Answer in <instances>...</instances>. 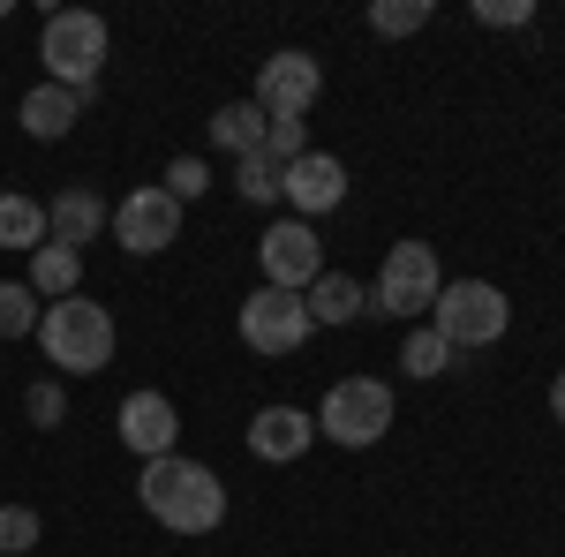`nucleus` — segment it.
Wrapping results in <instances>:
<instances>
[{
  "instance_id": "obj_5",
  "label": "nucleus",
  "mask_w": 565,
  "mask_h": 557,
  "mask_svg": "<svg viewBox=\"0 0 565 557\" xmlns=\"http://www.w3.org/2000/svg\"><path fill=\"white\" fill-rule=\"evenodd\" d=\"M437 294H445L437 249H430V242H392V249H385V271H377V287H370V309L423 324V317L437 309Z\"/></svg>"
},
{
  "instance_id": "obj_1",
  "label": "nucleus",
  "mask_w": 565,
  "mask_h": 557,
  "mask_svg": "<svg viewBox=\"0 0 565 557\" xmlns=\"http://www.w3.org/2000/svg\"><path fill=\"white\" fill-rule=\"evenodd\" d=\"M136 497H143V513L159 519L167 535H212L218 519H226V482H218L204 460H181V452L143 460Z\"/></svg>"
},
{
  "instance_id": "obj_8",
  "label": "nucleus",
  "mask_w": 565,
  "mask_h": 557,
  "mask_svg": "<svg viewBox=\"0 0 565 557\" xmlns=\"http://www.w3.org/2000/svg\"><path fill=\"white\" fill-rule=\"evenodd\" d=\"M324 98V68H317V53L302 45H287V53H271L257 68V106L264 121H309V106Z\"/></svg>"
},
{
  "instance_id": "obj_6",
  "label": "nucleus",
  "mask_w": 565,
  "mask_h": 557,
  "mask_svg": "<svg viewBox=\"0 0 565 557\" xmlns=\"http://www.w3.org/2000/svg\"><path fill=\"white\" fill-rule=\"evenodd\" d=\"M392 429V385L385 377H340L317 407V437L348 444V452H370L377 437Z\"/></svg>"
},
{
  "instance_id": "obj_22",
  "label": "nucleus",
  "mask_w": 565,
  "mask_h": 557,
  "mask_svg": "<svg viewBox=\"0 0 565 557\" xmlns=\"http://www.w3.org/2000/svg\"><path fill=\"white\" fill-rule=\"evenodd\" d=\"M430 15H437L430 0H377V8H370V31H377V39H407V31H423Z\"/></svg>"
},
{
  "instance_id": "obj_21",
  "label": "nucleus",
  "mask_w": 565,
  "mask_h": 557,
  "mask_svg": "<svg viewBox=\"0 0 565 557\" xmlns=\"http://www.w3.org/2000/svg\"><path fill=\"white\" fill-rule=\"evenodd\" d=\"M399 369H407L415 385H423V377H445V369H452V346L437 340V324H415V332H407V346H399Z\"/></svg>"
},
{
  "instance_id": "obj_15",
  "label": "nucleus",
  "mask_w": 565,
  "mask_h": 557,
  "mask_svg": "<svg viewBox=\"0 0 565 557\" xmlns=\"http://www.w3.org/2000/svg\"><path fill=\"white\" fill-rule=\"evenodd\" d=\"M76 114H84V90H61V84L23 90V106H15V121L39 136V143H61V136L76 129Z\"/></svg>"
},
{
  "instance_id": "obj_3",
  "label": "nucleus",
  "mask_w": 565,
  "mask_h": 557,
  "mask_svg": "<svg viewBox=\"0 0 565 557\" xmlns=\"http://www.w3.org/2000/svg\"><path fill=\"white\" fill-rule=\"evenodd\" d=\"M39 61H45V84L61 90H98V68H106V15L90 8H53L39 31Z\"/></svg>"
},
{
  "instance_id": "obj_20",
  "label": "nucleus",
  "mask_w": 565,
  "mask_h": 557,
  "mask_svg": "<svg viewBox=\"0 0 565 557\" xmlns=\"http://www.w3.org/2000/svg\"><path fill=\"white\" fill-rule=\"evenodd\" d=\"M45 301L31 294V279H0V340H39Z\"/></svg>"
},
{
  "instance_id": "obj_18",
  "label": "nucleus",
  "mask_w": 565,
  "mask_h": 557,
  "mask_svg": "<svg viewBox=\"0 0 565 557\" xmlns=\"http://www.w3.org/2000/svg\"><path fill=\"white\" fill-rule=\"evenodd\" d=\"M309 324H317V332H324V324H354V317H362V287H354L348 271H324V279H317V287H309Z\"/></svg>"
},
{
  "instance_id": "obj_24",
  "label": "nucleus",
  "mask_w": 565,
  "mask_h": 557,
  "mask_svg": "<svg viewBox=\"0 0 565 557\" xmlns=\"http://www.w3.org/2000/svg\"><path fill=\"white\" fill-rule=\"evenodd\" d=\"M302 151H309V121H271V129H264V159H271V167H295Z\"/></svg>"
},
{
  "instance_id": "obj_19",
  "label": "nucleus",
  "mask_w": 565,
  "mask_h": 557,
  "mask_svg": "<svg viewBox=\"0 0 565 557\" xmlns=\"http://www.w3.org/2000/svg\"><path fill=\"white\" fill-rule=\"evenodd\" d=\"M0 249H45V204L39 196H0Z\"/></svg>"
},
{
  "instance_id": "obj_2",
  "label": "nucleus",
  "mask_w": 565,
  "mask_h": 557,
  "mask_svg": "<svg viewBox=\"0 0 565 557\" xmlns=\"http://www.w3.org/2000/svg\"><path fill=\"white\" fill-rule=\"evenodd\" d=\"M39 346H45V362H53L61 377H98V369L114 362V309H106V301H84V294L45 301Z\"/></svg>"
},
{
  "instance_id": "obj_4",
  "label": "nucleus",
  "mask_w": 565,
  "mask_h": 557,
  "mask_svg": "<svg viewBox=\"0 0 565 557\" xmlns=\"http://www.w3.org/2000/svg\"><path fill=\"white\" fill-rule=\"evenodd\" d=\"M430 324L452 354H460V346H498L505 324H513V301H505V287H490V279H445Z\"/></svg>"
},
{
  "instance_id": "obj_12",
  "label": "nucleus",
  "mask_w": 565,
  "mask_h": 557,
  "mask_svg": "<svg viewBox=\"0 0 565 557\" xmlns=\"http://www.w3.org/2000/svg\"><path fill=\"white\" fill-rule=\"evenodd\" d=\"M114 422H121V444H129L136 460H167V452H181V407L167 399V392H129Z\"/></svg>"
},
{
  "instance_id": "obj_28",
  "label": "nucleus",
  "mask_w": 565,
  "mask_h": 557,
  "mask_svg": "<svg viewBox=\"0 0 565 557\" xmlns=\"http://www.w3.org/2000/svg\"><path fill=\"white\" fill-rule=\"evenodd\" d=\"M476 23L482 31H521V23H535V0H476Z\"/></svg>"
},
{
  "instance_id": "obj_9",
  "label": "nucleus",
  "mask_w": 565,
  "mask_h": 557,
  "mask_svg": "<svg viewBox=\"0 0 565 557\" xmlns=\"http://www.w3.org/2000/svg\"><path fill=\"white\" fill-rule=\"evenodd\" d=\"M309 301L302 294H279V287H257L242 301V346L249 354H302L309 346Z\"/></svg>"
},
{
  "instance_id": "obj_14",
  "label": "nucleus",
  "mask_w": 565,
  "mask_h": 557,
  "mask_svg": "<svg viewBox=\"0 0 565 557\" xmlns=\"http://www.w3.org/2000/svg\"><path fill=\"white\" fill-rule=\"evenodd\" d=\"M106 218H114V204H106L98 189H61V196L45 204V242L84 249V242H98V234H106Z\"/></svg>"
},
{
  "instance_id": "obj_10",
  "label": "nucleus",
  "mask_w": 565,
  "mask_h": 557,
  "mask_svg": "<svg viewBox=\"0 0 565 557\" xmlns=\"http://www.w3.org/2000/svg\"><path fill=\"white\" fill-rule=\"evenodd\" d=\"M106 226H114V242H121L129 257H159V249H174V242H181V204L151 181V189H129V196L114 204Z\"/></svg>"
},
{
  "instance_id": "obj_17",
  "label": "nucleus",
  "mask_w": 565,
  "mask_h": 557,
  "mask_svg": "<svg viewBox=\"0 0 565 557\" xmlns=\"http://www.w3.org/2000/svg\"><path fill=\"white\" fill-rule=\"evenodd\" d=\"M76 287H84V249H61V242L31 249V294L39 301H68Z\"/></svg>"
},
{
  "instance_id": "obj_25",
  "label": "nucleus",
  "mask_w": 565,
  "mask_h": 557,
  "mask_svg": "<svg viewBox=\"0 0 565 557\" xmlns=\"http://www.w3.org/2000/svg\"><path fill=\"white\" fill-rule=\"evenodd\" d=\"M234 189H242V196H249V204H279V167H271V159H242V173H234Z\"/></svg>"
},
{
  "instance_id": "obj_11",
  "label": "nucleus",
  "mask_w": 565,
  "mask_h": 557,
  "mask_svg": "<svg viewBox=\"0 0 565 557\" xmlns=\"http://www.w3.org/2000/svg\"><path fill=\"white\" fill-rule=\"evenodd\" d=\"M279 196L295 204V218H324L348 204V167L332 151H302L295 167H279Z\"/></svg>"
},
{
  "instance_id": "obj_16",
  "label": "nucleus",
  "mask_w": 565,
  "mask_h": 557,
  "mask_svg": "<svg viewBox=\"0 0 565 557\" xmlns=\"http://www.w3.org/2000/svg\"><path fill=\"white\" fill-rule=\"evenodd\" d=\"M264 129H271V121H264L257 98H234V106H218V114H212V143H218V151H234V159H257Z\"/></svg>"
},
{
  "instance_id": "obj_27",
  "label": "nucleus",
  "mask_w": 565,
  "mask_h": 557,
  "mask_svg": "<svg viewBox=\"0 0 565 557\" xmlns=\"http://www.w3.org/2000/svg\"><path fill=\"white\" fill-rule=\"evenodd\" d=\"M159 189H167V196H174V204H189V196H204V189H212V167H204V159H174V167H167V181H159Z\"/></svg>"
},
{
  "instance_id": "obj_29",
  "label": "nucleus",
  "mask_w": 565,
  "mask_h": 557,
  "mask_svg": "<svg viewBox=\"0 0 565 557\" xmlns=\"http://www.w3.org/2000/svg\"><path fill=\"white\" fill-rule=\"evenodd\" d=\"M551 415L565 422V369H558V385H551Z\"/></svg>"
},
{
  "instance_id": "obj_23",
  "label": "nucleus",
  "mask_w": 565,
  "mask_h": 557,
  "mask_svg": "<svg viewBox=\"0 0 565 557\" xmlns=\"http://www.w3.org/2000/svg\"><path fill=\"white\" fill-rule=\"evenodd\" d=\"M39 535H45V519L31 513V505H0V557L39 550Z\"/></svg>"
},
{
  "instance_id": "obj_13",
  "label": "nucleus",
  "mask_w": 565,
  "mask_h": 557,
  "mask_svg": "<svg viewBox=\"0 0 565 557\" xmlns=\"http://www.w3.org/2000/svg\"><path fill=\"white\" fill-rule=\"evenodd\" d=\"M309 444H317V415H302V407H257V422H249V452L257 460H271V468H287V460H302Z\"/></svg>"
},
{
  "instance_id": "obj_26",
  "label": "nucleus",
  "mask_w": 565,
  "mask_h": 557,
  "mask_svg": "<svg viewBox=\"0 0 565 557\" xmlns=\"http://www.w3.org/2000/svg\"><path fill=\"white\" fill-rule=\"evenodd\" d=\"M23 415H31L39 429H61V422H68V399H61V385H53V377H39V385L23 392Z\"/></svg>"
},
{
  "instance_id": "obj_7",
  "label": "nucleus",
  "mask_w": 565,
  "mask_h": 557,
  "mask_svg": "<svg viewBox=\"0 0 565 557\" xmlns=\"http://www.w3.org/2000/svg\"><path fill=\"white\" fill-rule=\"evenodd\" d=\"M257 264H264V287H279V294H309V287L324 279V242H317L309 218H279V226H264V234H257Z\"/></svg>"
}]
</instances>
